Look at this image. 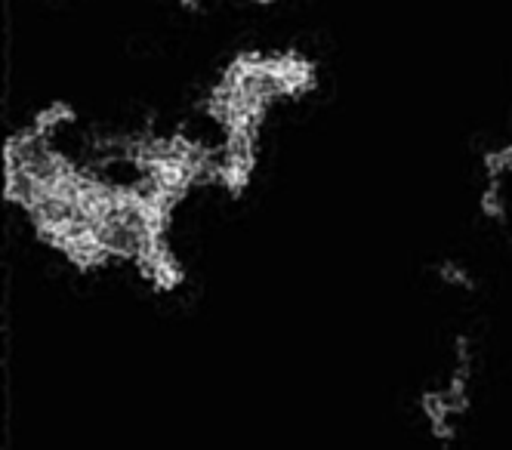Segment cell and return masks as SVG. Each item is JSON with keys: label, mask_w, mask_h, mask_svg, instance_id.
<instances>
[{"label": "cell", "mask_w": 512, "mask_h": 450, "mask_svg": "<svg viewBox=\"0 0 512 450\" xmlns=\"http://www.w3.org/2000/svg\"><path fill=\"white\" fill-rule=\"evenodd\" d=\"M272 68L275 78L281 84V96L284 99H303L318 87V68L309 56L297 53V50H284V53H272Z\"/></svg>", "instance_id": "1"}, {"label": "cell", "mask_w": 512, "mask_h": 450, "mask_svg": "<svg viewBox=\"0 0 512 450\" xmlns=\"http://www.w3.org/2000/svg\"><path fill=\"white\" fill-rule=\"evenodd\" d=\"M136 266H139L142 278L149 281L155 290H161V293H170V290H176L182 281H186L182 262L170 250L167 238H158V241H152L149 247H145V253L136 259Z\"/></svg>", "instance_id": "2"}, {"label": "cell", "mask_w": 512, "mask_h": 450, "mask_svg": "<svg viewBox=\"0 0 512 450\" xmlns=\"http://www.w3.org/2000/svg\"><path fill=\"white\" fill-rule=\"evenodd\" d=\"M420 410H423V417H426L429 435L438 444H451L457 438V410L451 407L445 389L423 392L420 395Z\"/></svg>", "instance_id": "3"}, {"label": "cell", "mask_w": 512, "mask_h": 450, "mask_svg": "<svg viewBox=\"0 0 512 450\" xmlns=\"http://www.w3.org/2000/svg\"><path fill=\"white\" fill-rule=\"evenodd\" d=\"M75 108H71L65 99H56V102H50V105H44L41 111H38V115H34L31 118V130L34 133H38L41 139H50L56 130H62L65 124H75Z\"/></svg>", "instance_id": "4"}, {"label": "cell", "mask_w": 512, "mask_h": 450, "mask_svg": "<svg viewBox=\"0 0 512 450\" xmlns=\"http://www.w3.org/2000/svg\"><path fill=\"white\" fill-rule=\"evenodd\" d=\"M482 170H485L488 182H500L503 176H509L512 173V142L500 145V148H488L482 155Z\"/></svg>", "instance_id": "5"}, {"label": "cell", "mask_w": 512, "mask_h": 450, "mask_svg": "<svg viewBox=\"0 0 512 450\" xmlns=\"http://www.w3.org/2000/svg\"><path fill=\"white\" fill-rule=\"evenodd\" d=\"M435 275H438V281H442L445 287H451V290H472L475 287L472 272L466 266H460V262H454V259H442V262H438Z\"/></svg>", "instance_id": "6"}, {"label": "cell", "mask_w": 512, "mask_h": 450, "mask_svg": "<svg viewBox=\"0 0 512 450\" xmlns=\"http://www.w3.org/2000/svg\"><path fill=\"white\" fill-rule=\"evenodd\" d=\"M479 213L491 222H503L506 219V201L500 192V182H485L482 198H479Z\"/></svg>", "instance_id": "7"}, {"label": "cell", "mask_w": 512, "mask_h": 450, "mask_svg": "<svg viewBox=\"0 0 512 450\" xmlns=\"http://www.w3.org/2000/svg\"><path fill=\"white\" fill-rule=\"evenodd\" d=\"M250 4H256V7H272V4H278V0H250Z\"/></svg>", "instance_id": "8"}, {"label": "cell", "mask_w": 512, "mask_h": 450, "mask_svg": "<svg viewBox=\"0 0 512 450\" xmlns=\"http://www.w3.org/2000/svg\"><path fill=\"white\" fill-rule=\"evenodd\" d=\"M179 4H182V7H189V10H195V7H198V0H179Z\"/></svg>", "instance_id": "9"}]
</instances>
